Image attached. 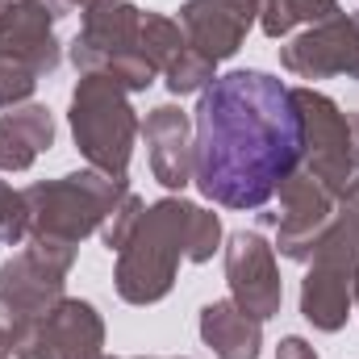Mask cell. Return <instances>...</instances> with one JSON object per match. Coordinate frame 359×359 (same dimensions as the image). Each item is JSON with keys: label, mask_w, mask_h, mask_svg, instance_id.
I'll list each match as a JSON object with an SVG mask.
<instances>
[{"label": "cell", "mask_w": 359, "mask_h": 359, "mask_svg": "<svg viewBox=\"0 0 359 359\" xmlns=\"http://www.w3.org/2000/svg\"><path fill=\"white\" fill-rule=\"evenodd\" d=\"M142 209H147V201H142L138 192H126V196L117 201V209L104 217V226H100V243H104L113 255H117V251L130 243V234H134V226H138Z\"/></svg>", "instance_id": "603a6c76"}, {"label": "cell", "mask_w": 359, "mask_h": 359, "mask_svg": "<svg viewBox=\"0 0 359 359\" xmlns=\"http://www.w3.org/2000/svg\"><path fill=\"white\" fill-rule=\"evenodd\" d=\"M280 67L297 80H359V13H334L280 46Z\"/></svg>", "instance_id": "9c48e42d"}, {"label": "cell", "mask_w": 359, "mask_h": 359, "mask_svg": "<svg viewBox=\"0 0 359 359\" xmlns=\"http://www.w3.org/2000/svg\"><path fill=\"white\" fill-rule=\"evenodd\" d=\"M55 147V117L46 104H17L0 113V172H25Z\"/></svg>", "instance_id": "2e32d148"}, {"label": "cell", "mask_w": 359, "mask_h": 359, "mask_svg": "<svg viewBox=\"0 0 359 359\" xmlns=\"http://www.w3.org/2000/svg\"><path fill=\"white\" fill-rule=\"evenodd\" d=\"M301 168L292 88L259 67L217 76L192 113V184L222 209H264Z\"/></svg>", "instance_id": "6da1fadb"}, {"label": "cell", "mask_w": 359, "mask_h": 359, "mask_svg": "<svg viewBox=\"0 0 359 359\" xmlns=\"http://www.w3.org/2000/svg\"><path fill=\"white\" fill-rule=\"evenodd\" d=\"M222 243V217L184 196H163L142 209L130 243L117 251L113 288L126 305H155L176 288L180 259L209 264Z\"/></svg>", "instance_id": "7a4b0ae2"}, {"label": "cell", "mask_w": 359, "mask_h": 359, "mask_svg": "<svg viewBox=\"0 0 359 359\" xmlns=\"http://www.w3.org/2000/svg\"><path fill=\"white\" fill-rule=\"evenodd\" d=\"M309 264H326L334 271H347L351 280L359 276V180L339 196L330 226L318 238V251Z\"/></svg>", "instance_id": "ac0fdd59"}, {"label": "cell", "mask_w": 359, "mask_h": 359, "mask_svg": "<svg viewBox=\"0 0 359 359\" xmlns=\"http://www.w3.org/2000/svg\"><path fill=\"white\" fill-rule=\"evenodd\" d=\"M226 284L230 301L251 318L268 322L284 305V280L276 268V247L259 230H234L226 238Z\"/></svg>", "instance_id": "30bf717a"}, {"label": "cell", "mask_w": 359, "mask_h": 359, "mask_svg": "<svg viewBox=\"0 0 359 359\" xmlns=\"http://www.w3.org/2000/svg\"><path fill=\"white\" fill-rule=\"evenodd\" d=\"M130 359H147V355H130Z\"/></svg>", "instance_id": "f1b7e54d"}, {"label": "cell", "mask_w": 359, "mask_h": 359, "mask_svg": "<svg viewBox=\"0 0 359 359\" xmlns=\"http://www.w3.org/2000/svg\"><path fill=\"white\" fill-rule=\"evenodd\" d=\"M29 238V201L25 188L0 180V247H21Z\"/></svg>", "instance_id": "7402d4cb"}, {"label": "cell", "mask_w": 359, "mask_h": 359, "mask_svg": "<svg viewBox=\"0 0 359 359\" xmlns=\"http://www.w3.org/2000/svg\"><path fill=\"white\" fill-rule=\"evenodd\" d=\"M25 251L0 264V334L13 359H46L42 330L63 301V284L76 268V247L55 238H25Z\"/></svg>", "instance_id": "3957f363"}, {"label": "cell", "mask_w": 359, "mask_h": 359, "mask_svg": "<svg viewBox=\"0 0 359 359\" xmlns=\"http://www.w3.org/2000/svg\"><path fill=\"white\" fill-rule=\"evenodd\" d=\"M201 343L217 359H259L264 322L238 309L234 301H209L201 309Z\"/></svg>", "instance_id": "9a60e30c"}, {"label": "cell", "mask_w": 359, "mask_h": 359, "mask_svg": "<svg viewBox=\"0 0 359 359\" xmlns=\"http://www.w3.org/2000/svg\"><path fill=\"white\" fill-rule=\"evenodd\" d=\"M217 80V63H209L205 55H196L192 46L180 50V59L163 72V84L172 96H192V92H205Z\"/></svg>", "instance_id": "44dd1931"}, {"label": "cell", "mask_w": 359, "mask_h": 359, "mask_svg": "<svg viewBox=\"0 0 359 359\" xmlns=\"http://www.w3.org/2000/svg\"><path fill=\"white\" fill-rule=\"evenodd\" d=\"M67 4H72V8H84V13H88V8H100V4H117V0H67Z\"/></svg>", "instance_id": "484cf974"}, {"label": "cell", "mask_w": 359, "mask_h": 359, "mask_svg": "<svg viewBox=\"0 0 359 359\" xmlns=\"http://www.w3.org/2000/svg\"><path fill=\"white\" fill-rule=\"evenodd\" d=\"M67 121H72V138H76L80 155L92 168L113 180H126L138 130H142L138 113L130 104V92L117 88L109 76H96V72L80 76L72 88Z\"/></svg>", "instance_id": "5b68a950"}, {"label": "cell", "mask_w": 359, "mask_h": 359, "mask_svg": "<svg viewBox=\"0 0 359 359\" xmlns=\"http://www.w3.org/2000/svg\"><path fill=\"white\" fill-rule=\"evenodd\" d=\"M276 196H280V213H264V222L276 226V247H280L284 259L309 264L313 251H318L322 230H326L330 217H334L339 196H334L322 180L309 176L305 168H297L292 176L284 180V184L276 188Z\"/></svg>", "instance_id": "ba28073f"}, {"label": "cell", "mask_w": 359, "mask_h": 359, "mask_svg": "<svg viewBox=\"0 0 359 359\" xmlns=\"http://www.w3.org/2000/svg\"><path fill=\"white\" fill-rule=\"evenodd\" d=\"M34 88H38V72L25 67L21 59H13V55L0 50V109L25 104V100L34 96Z\"/></svg>", "instance_id": "cb8c5ba5"}, {"label": "cell", "mask_w": 359, "mask_h": 359, "mask_svg": "<svg viewBox=\"0 0 359 359\" xmlns=\"http://www.w3.org/2000/svg\"><path fill=\"white\" fill-rule=\"evenodd\" d=\"M334 13H343L339 0H259V29L268 38H284L297 25H318Z\"/></svg>", "instance_id": "d6986e66"}, {"label": "cell", "mask_w": 359, "mask_h": 359, "mask_svg": "<svg viewBox=\"0 0 359 359\" xmlns=\"http://www.w3.org/2000/svg\"><path fill=\"white\" fill-rule=\"evenodd\" d=\"M351 284L347 271L309 264V276L301 280V318L322 334H339L351 318Z\"/></svg>", "instance_id": "e0dca14e"}, {"label": "cell", "mask_w": 359, "mask_h": 359, "mask_svg": "<svg viewBox=\"0 0 359 359\" xmlns=\"http://www.w3.org/2000/svg\"><path fill=\"white\" fill-rule=\"evenodd\" d=\"M151 172L168 192H184L192 184V117L176 104H159L142 126Z\"/></svg>", "instance_id": "4fadbf2b"}, {"label": "cell", "mask_w": 359, "mask_h": 359, "mask_svg": "<svg viewBox=\"0 0 359 359\" xmlns=\"http://www.w3.org/2000/svg\"><path fill=\"white\" fill-rule=\"evenodd\" d=\"M276 359H318V351H313V347H309L301 334H288V339H280Z\"/></svg>", "instance_id": "d4e9b609"}, {"label": "cell", "mask_w": 359, "mask_h": 359, "mask_svg": "<svg viewBox=\"0 0 359 359\" xmlns=\"http://www.w3.org/2000/svg\"><path fill=\"white\" fill-rule=\"evenodd\" d=\"M4 4H8V0H0V8H4Z\"/></svg>", "instance_id": "f546056e"}, {"label": "cell", "mask_w": 359, "mask_h": 359, "mask_svg": "<svg viewBox=\"0 0 359 359\" xmlns=\"http://www.w3.org/2000/svg\"><path fill=\"white\" fill-rule=\"evenodd\" d=\"M292 104L301 117V168L343 196L359 180V113H343L318 88H292Z\"/></svg>", "instance_id": "52a82bcc"}, {"label": "cell", "mask_w": 359, "mask_h": 359, "mask_svg": "<svg viewBox=\"0 0 359 359\" xmlns=\"http://www.w3.org/2000/svg\"><path fill=\"white\" fill-rule=\"evenodd\" d=\"M130 192L126 180H113L96 168L67 172L59 180H34L25 188L29 201V238H55L80 247L88 234H100L104 217Z\"/></svg>", "instance_id": "277c9868"}, {"label": "cell", "mask_w": 359, "mask_h": 359, "mask_svg": "<svg viewBox=\"0 0 359 359\" xmlns=\"http://www.w3.org/2000/svg\"><path fill=\"white\" fill-rule=\"evenodd\" d=\"M8 355H13V351H8V339L0 334V359H8Z\"/></svg>", "instance_id": "83f0119b"}, {"label": "cell", "mask_w": 359, "mask_h": 359, "mask_svg": "<svg viewBox=\"0 0 359 359\" xmlns=\"http://www.w3.org/2000/svg\"><path fill=\"white\" fill-rule=\"evenodd\" d=\"M67 0H8L0 8V50L34 67L38 76L59 72L63 46L55 38V21L67 17Z\"/></svg>", "instance_id": "8fae6325"}, {"label": "cell", "mask_w": 359, "mask_h": 359, "mask_svg": "<svg viewBox=\"0 0 359 359\" xmlns=\"http://www.w3.org/2000/svg\"><path fill=\"white\" fill-rule=\"evenodd\" d=\"M176 21L196 55L226 63L243 50L247 29L259 21V0H184Z\"/></svg>", "instance_id": "7c38bea8"}, {"label": "cell", "mask_w": 359, "mask_h": 359, "mask_svg": "<svg viewBox=\"0 0 359 359\" xmlns=\"http://www.w3.org/2000/svg\"><path fill=\"white\" fill-rule=\"evenodd\" d=\"M46 359H104V318L92 301L63 297L42 330Z\"/></svg>", "instance_id": "5bb4252c"}, {"label": "cell", "mask_w": 359, "mask_h": 359, "mask_svg": "<svg viewBox=\"0 0 359 359\" xmlns=\"http://www.w3.org/2000/svg\"><path fill=\"white\" fill-rule=\"evenodd\" d=\"M138 25H142V8L130 0L117 4H100L84 13L80 34L72 38L67 55L76 63L80 76H109L117 88L126 92H147L155 84V67L138 46Z\"/></svg>", "instance_id": "8992f818"}, {"label": "cell", "mask_w": 359, "mask_h": 359, "mask_svg": "<svg viewBox=\"0 0 359 359\" xmlns=\"http://www.w3.org/2000/svg\"><path fill=\"white\" fill-rule=\"evenodd\" d=\"M351 305L359 309V276H355V284H351Z\"/></svg>", "instance_id": "4316f807"}, {"label": "cell", "mask_w": 359, "mask_h": 359, "mask_svg": "<svg viewBox=\"0 0 359 359\" xmlns=\"http://www.w3.org/2000/svg\"><path fill=\"white\" fill-rule=\"evenodd\" d=\"M138 46H142V55L151 59V67L163 76V72L180 59V50L188 46V38H184V29H180L176 17H163V13H147V8H142Z\"/></svg>", "instance_id": "ffe728a7"}]
</instances>
